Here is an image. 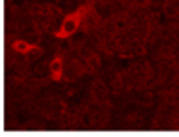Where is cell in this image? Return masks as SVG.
I'll return each mask as SVG.
<instances>
[{
	"label": "cell",
	"mask_w": 179,
	"mask_h": 137,
	"mask_svg": "<svg viewBox=\"0 0 179 137\" xmlns=\"http://www.w3.org/2000/svg\"><path fill=\"white\" fill-rule=\"evenodd\" d=\"M90 9H92V6L86 4V6H81V7L75 9L72 15L66 16L64 22L61 23V29L57 32V37H68V36H72V34H75L79 30V27H81L82 20L86 18V15L90 13Z\"/></svg>",
	"instance_id": "1"
},
{
	"label": "cell",
	"mask_w": 179,
	"mask_h": 137,
	"mask_svg": "<svg viewBox=\"0 0 179 137\" xmlns=\"http://www.w3.org/2000/svg\"><path fill=\"white\" fill-rule=\"evenodd\" d=\"M50 75H52L54 80H59L63 77V61L59 57H56L52 61V64H50Z\"/></svg>",
	"instance_id": "2"
}]
</instances>
